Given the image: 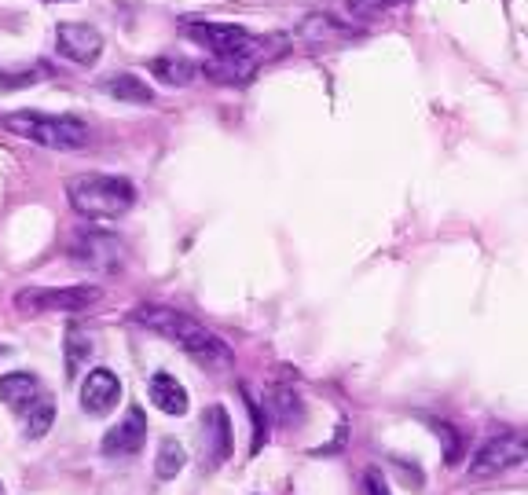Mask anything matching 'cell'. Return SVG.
Returning a JSON list of instances; mask_svg holds the SVG:
<instances>
[{
	"label": "cell",
	"instance_id": "18",
	"mask_svg": "<svg viewBox=\"0 0 528 495\" xmlns=\"http://www.w3.org/2000/svg\"><path fill=\"white\" fill-rule=\"evenodd\" d=\"M88 352H92V338H88L81 327L66 330V378H77L81 367H85Z\"/></svg>",
	"mask_w": 528,
	"mask_h": 495
},
{
	"label": "cell",
	"instance_id": "7",
	"mask_svg": "<svg viewBox=\"0 0 528 495\" xmlns=\"http://www.w3.org/2000/svg\"><path fill=\"white\" fill-rule=\"evenodd\" d=\"M70 257H74L81 268H96V272H118L125 250L118 246V239H114V235L88 228V231H81V235L74 239V246H70Z\"/></svg>",
	"mask_w": 528,
	"mask_h": 495
},
{
	"label": "cell",
	"instance_id": "20",
	"mask_svg": "<svg viewBox=\"0 0 528 495\" xmlns=\"http://www.w3.org/2000/svg\"><path fill=\"white\" fill-rule=\"evenodd\" d=\"M275 411H279V422H283L286 429L301 422V400H297L294 389H286V385L275 389Z\"/></svg>",
	"mask_w": 528,
	"mask_h": 495
},
{
	"label": "cell",
	"instance_id": "13",
	"mask_svg": "<svg viewBox=\"0 0 528 495\" xmlns=\"http://www.w3.org/2000/svg\"><path fill=\"white\" fill-rule=\"evenodd\" d=\"M151 404L165 415H187V407H191V396L180 382H176L169 371H158L151 374Z\"/></svg>",
	"mask_w": 528,
	"mask_h": 495
},
{
	"label": "cell",
	"instance_id": "2",
	"mask_svg": "<svg viewBox=\"0 0 528 495\" xmlns=\"http://www.w3.org/2000/svg\"><path fill=\"white\" fill-rule=\"evenodd\" d=\"M0 125L22 140L48 147V151H81L88 147L92 132L74 114H44V110H11L0 118Z\"/></svg>",
	"mask_w": 528,
	"mask_h": 495
},
{
	"label": "cell",
	"instance_id": "21",
	"mask_svg": "<svg viewBox=\"0 0 528 495\" xmlns=\"http://www.w3.org/2000/svg\"><path fill=\"white\" fill-rule=\"evenodd\" d=\"M396 4H404V0H349V8L356 15H378V11H389Z\"/></svg>",
	"mask_w": 528,
	"mask_h": 495
},
{
	"label": "cell",
	"instance_id": "3",
	"mask_svg": "<svg viewBox=\"0 0 528 495\" xmlns=\"http://www.w3.org/2000/svg\"><path fill=\"white\" fill-rule=\"evenodd\" d=\"M66 198L74 213L88 220H118L125 217L136 202V191H132L129 180L107 173H81L66 180Z\"/></svg>",
	"mask_w": 528,
	"mask_h": 495
},
{
	"label": "cell",
	"instance_id": "14",
	"mask_svg": "<svg viewBox=\"0 0 528 495\" xmlns=\"http://www.w3.org/2000/svg\"><path fill=\"white\" fill-rule=\"evenodd\" d=\"M151 74L162 81V85H173V88H184L191 85L198 74H202V66L191 63L187 55H158L151 63Z\"/></svg>",
	"mask_w": 528,
	"mask_h": 495
},
{
	"label": "cell",
	"instance_id": "4",
	"mask_svg": "<svg viewBox=\"0 0 528 495\" xmlns=\"http://www.w3.org/2000/svg\"><path fill=\"white\" fill-rule=\"evenodd\" d=\"M99 301L96 286H30L15 294V308L44 316V312H85Z\"/></svg>",
	"mask_w": 528,
	"mask_h": 495
},
{
	"label": "cell",
	"instance_id": "10",
	"mask_svg": "<svg viewBox=\"0 0 528 495\" xmlns=\"http://www.w3.org/2000/svg\"><path fill=\"white\" fill-rule=\"evenodd\" d=\"M121 400V382L118 374L110 371V367H96V371L85 374V382H81V407H85L88 415H110Z\"/></svg>",
	"mask_w": 528,
	"mask_h": 495
},
{
	"label": "cell",
	"instance_id": "11",
	"mask_svg": "<svg viewBox=\"0 0 528 495\" xmlns=\"http://www.w3.org/2000/svg\"><path fill=\"white\" fill-rule=\"evenodd\" d=\"M231 418H228V407H206L202 415V455H206V466H224L231 455Z\"/></svg>",
	"mask_w": 528,
	"mask_h": 495
},
{
	"label": "cell",
	"instance_id": "16",
	"mask_svg": "<svg viewBox=\"0 0 528 495\" xmlns=\"http://www.w3.org/2000/svg\"><path fill=\"white\" fill-rule=\"evenodd\" d=\"M52 422H55V404L48 393H41L26 411H22V429H26V437L30 440H41L44 433L52 429Z\"/></svg>",
	"mask_w": 528,
	"mask_h": 495
},
{
	"label": "cell",
	"instance_id": "23",
	"mask_svg": "<svg viewBox=\"0 0 528 495\" xmlns=\"http://www.w3.org/2000/svg\"><path fill=\"white\" fill-rule=\"evenodd\" d=\"M4 352H8V349H4V345H0V356H4Z\"/></svg>",
	"mask_w": 528,
	"mask_h": 495
},
{
	"label": "cell",
	"instance_id": "8",
	"mask_svg": "<svg viewBox=\"0 0 528 495\" xmlns=\"http://www.w3.org/2000/svg\"><path fill=\"white\" fill-rule=\"evenodd\" d=\"M55 48L63 59L77 66H92L103 52V33L96 26H88V22H59V30H55Z\"/></svg>",
	"mask_w": 528,
	"mask_h": 495
},
{
	"label": "cell",
	"instance_id": "22",
	"mask_svg": "<svg viewBox=\"0 0 528 495\" xmlns=\"http://www.w3.org/2000/svg\"><path fill=\"white\" fill-rule=\"evenodd\" d=\"M363 492H367V495H393V492H389V484H385V477L378 470L363 473Z\"/></svg>",
	"mask_w": 528,
	"mask_h": 495
},
{
	"label": "cell",
	"instance_id": "19",
	"mask_svg": "<svg viewBox=\"0 0 528 495\" xmlns=\"http://www.w3.org/2000/svg\"><path fill=\"white\" fill-rule=\"evenodd\" d=\"M242 400H246V411H250V422H253V444H250V451L257 455V451L264 448V440H268V415H264V407L250 396V389H242Z\"/></svg>",
	"mask_w": 528,
	"mask_h": 495
},
{
	"label": "cell",
	"instance_id": "5",
	"mask_svg": "<svg viewBox=\"0 0 528 495\" xmlns=\"http://www.w3.org/2000/svg\"><path fill=\"white\" fill-rule=\"evenodd\" d=\"M528 459V444L521 433L514 429H503V433H495L481 451H477V459L470 462V477H495V473H506L521 466Z\"/></svg>",
	"mask_w": 528,
	"mask_h": 495
},
{
	"label": "cell",
	"instance_id": "17",
	"mask_svg": "<svg viewBox=\"0 0 528 495\" xmlns=\"http://www.w3.org/2000/svg\"><path fill=\"white\" fill-rule=\"evenodd\" d=\"M184 466H187V448L180 440L165 437L162 444H158V455H154V473H158V481H173Z\"/></svg>",
	"mask_w": 528,
	"mask_h": 495
},
{
	"label": "cell",
	"instance_id": "12",
	"mask_svg": "<svg viewBox=\"0 0 528 495\" xmlns=\"http://www.w3.org/2000/svg\"><path fill=\"white\" fill-rule=\"evenodd\" d=\"M44 389H41V382H37V374L33 371H11V374H4L0 378V400L15 411V415H22L26 407L41 396Z\"/></svg>",
	"mask_w": 528,
	"mask_h": 495
},
{
	"label": "cell",
	"instance_id": "6",
	"mask_svg": "<svg viewBox=\"0 0 528 495\" xmlns=\"http://www.w3.org/2000/svg\"><path fill=\"white\" fill-rule=\"evenodd\" d=\"M187 37L209 48L217 59H231V55H242L253 48L250 30L235 26V22H187Z\"/></svg>",
	"mask_w": 528,
	"mask_h": 495
},
{
	"label": "cell",
	"instance_id": "9",
	"mask_svg": "<svg viewBox=\"0 0 528 495\" xmlns=\"http://www.w3.org/2000/svg\"><path fill=\"white\" fill-rule=\"evenodd\" d=\"M147 444V415H143V407H129L125 418H121L118 426L107 429V437H103V455L107 459H129L136 451Z\"/></svg>",
	"mask_w": 528,
	"mask_h": 495
},
{
	"label": "cell",
	"instance_id": "24",
	"mask_svg": "<svg viewBox=\"0 0 528 495\" xmlns=\"http://www.w3.org/2000/svg\"><path fill=\"white\" fill-rule=\"evenodd\" d=\"M48 4H55V0H48Z\"/></svg>",
	"mask_w": 528,
	"mask_h": 495
},
{
	"label": "cell",
	"instance_id": "15",
	"mask_svg": "<svg viewBox=\"0 0 528 495\" xmlns=\"http://www.w3.org/2000/svg\"><path fill=\"white\" fill-rule=\"evenodd\" d=\"M103 92H107V96H114V99H125V103H151V99H154L151 85H147L143 77H136V74L107 77V81H103Z\"/></svg>",
	"mask_w": 528,
	"mask_h": 495
},
{
	"label": "cell",
	"instance_id": "1",
	"mask_svg": "<svg viewBox=\"0 0 528 495\" xmlns=\"http://www.w3.org/2000/svg\"><path fill=\"white\" fill-rule=\"evenodd\" d=\"M132 319H136L140 327L154 330L158 338L173 341L176 349H184L187 356H195V360H206V363L228 360V345H224L206 323L191 319L187 312H176V308H165V305H143L132 312Z\"/></svg>",
	"mask_w": 528,
	"mask_h": 495
}]
</instances>
